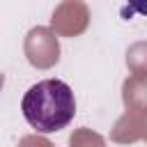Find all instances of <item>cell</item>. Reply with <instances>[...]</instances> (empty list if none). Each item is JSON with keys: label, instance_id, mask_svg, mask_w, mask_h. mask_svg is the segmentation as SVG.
Instances as JSON below:
<instances>
[{"label": "cell", "instance_id": "cell-1", "mask_svg": "<svg viewBox=\"0 0 147 147\" xmlns=\"http://www.w3.org/2000/svg\"><path fill=\"white\" fill-rule=\"evenodd\" d=\"M25 122L37 133H55L69 126L76 115L74 90L60 78H46L34 83L21 101Z\"/></svg>", "mask_w": 147, "mask_h": 147}]
</instances>
